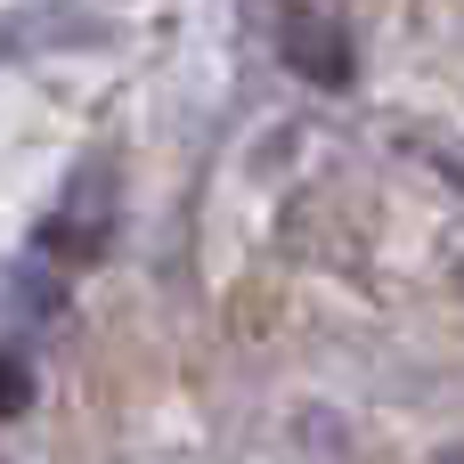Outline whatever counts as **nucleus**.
Instances as JSON below:
<instances>
[{
  "instance_id": "f03ea898",
  "label": "nucleus",
  "mask_w": 464,
  "mask_h": 464,
  "mask_svg": "<svg viewBox=\"0 0 464 464\" xmlns=\"http://www.w3.org/2000/svg\"><path fill=\"white\" fill-rule=\"evenodd\" d=\"M24 400H33V367H24V351H8V416H24Z\"/></svg>"
},
{
  "instance_id": "f257e3e1",
  "label": "nucleus",
  "mask_w": 464,
  "mask_h": 464,
  "mask_svg": "<svg viewBox=\"0 0 464 464\" xmlns=\"http://www.w3.org/2000/svg\"><path fill=\"white\" fill-rule=\"evenodd\" d=\"M106 228H114V179H106V163H82L65 204L49 212V253L90 261V253H106Z\"/></svg>"
}]
</instances>
